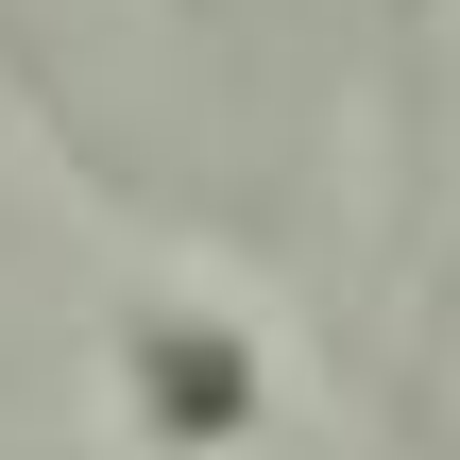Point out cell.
I'll return each mask as SVG.
<instances>
[{"instance_id":"obj_1","label":"cell","mask_w":460,"mask_h":460,"mask_svg":"<svg viewBox=\"0 0 460 460\" xmlns=\"http://www.w3.org/2000/svg\"><path fill=\"white\" fill-rule=\"evenodd\" d=\"M102 393H119V444L137 460H239L273 427V358H256L239 307H119Z\"/></svg>"}]
</instances>
